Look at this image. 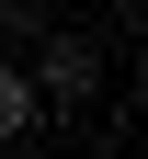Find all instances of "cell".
Instances as JSON below:
<instances>
[{"mask_svg":"<svg viewBox=\"0 0 148 159\" xmlns=\"http://www.w3.org/2000/svg\"><path fill=\"white\" fill-rule=\"evenodd\" d=\"M91 46H80V34H46V57H34V102H91Z\"/></svg>","mask_w":148,"mask_h":159,"instance_id":"1","label":"cell"},{"mask_svg":"<svg viewBox=\"0 0 148 159\" xmlns=\"http://www.w3.org/2000/svg\"><path fill=\"white\" fill-rule=\"evenodd\" d=\"M34 125V68H0V148Z\"/></svg>","mask_w":148,"mask_h":159,"instance_id":"2","label":"cell"},{"mask_svg":"<svg viewBox=\"0 0 148 159\" xmlns=\"http://www.w3.org/2000/svg\"><path fill=\"white\" fill-rule=\"evenodd\" d=\"M0 34H46V0H0Z\"/></svg>","mask_w":148,"mask_h":159,"instance_id":"3","label":"cell"}]
</instances>
